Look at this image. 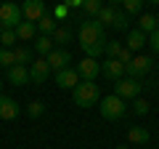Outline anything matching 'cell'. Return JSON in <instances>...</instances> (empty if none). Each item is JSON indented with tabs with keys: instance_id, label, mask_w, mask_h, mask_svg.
<instances>
[{
	"instance_id": "1",
	"label": "cell",
	"mask_w": 159,
	"mask_h": 149,
	"mask_svg": "<svg viewBox=\"0 0 159 149\" xmlns=\"http://www.w3.org/2000/svg\"><path fill=\"white\" fill-rule=\"evenodd\" d=\"M72 99H74V104H77V107L90 109V107H96V104L101 101V91H98V85H96V83L80 80V85L72 91Z\"/></svg>"
},
{
	"instance_id": "2",
	"label": "cell",
	"mask_w": 159,
	"mask_h": 149,
	"mask_svg": "<svg viewBox=\"0 0 159 149\" xmlns=\"http://www.w3.org/2000/svg\"><path fill=\"white\" fill-rule=\"evenodd\" d=\"M96 43H106V35H103V27L96 22V19H88V22L80 24V46L90 48Z\"/></svg>"
},
{
	"instance_id": "3",
	"label": "cell",
	"mask_w": 159,
	"mask_h": 149,
	"mask_svg": "<svg viewBox=\"0 0 159 149\" xmlns=\"http://www.w3.org/2000/svg\"><path fill=\"white\" fill-rule=\"evenodd\" d=\"M101 117L103 120H119V117H125V112H127V104L122 101L119 96H103L101 101Z\"/></svg>"
},
{
	"instance_id": "4",
	"label": "cell",
	"mask_w": 159,
	"mask_h": 149,
	"mask_svg": "<svg viewBox=\"0 0 159 149\" xmlns=\"http://www.w3.org/2000/svg\"><path fill=\"white\" fill-rule=\"evenodd\" d=\"M24 22L21 6L16 3H0V29H16Z\"/></svg>"
},
{
	"instance_id": "5",
	"label": "cell",
	"mask_w": 159,
	"mask_h": 149,
	"mask_svg": "<svg viewBox=\"0 0 159 149\" xmlns=\"http://www.w3.org/2000/svg\"><path fill=\"white\" fill-rule=\"evenodd\" d=\"M143 91V83L141 80H133V77H122V80L114 83V96H119L122 101L127 99H138Z\"/></svg>"
},
{
	"instance_id": "6",
	"label": "cell",
	"mask_w": 159,
	"mask_h": 149,
	"mask_svg": "<svg viewBox=\"0 0 159 149\" xmlns=\"http://www.w3.org/2000/svg\"><path fill=\"white\" fill-rule=\"evenodd\" d=\"M151 67H154L151 56H133V61L125 67V74L133 77V80H138V77H143L146 72H151Z\"/></svg>"
},
{
	"instance_id": "7",
	"label": "cell",
	"mask_w": 159,
	"mask_h": 149,
	"mask_svg": "<svg viewBox=\"0 0 159 149\" xmlns=\"http://www.w3.org/2000/svg\"><path fill=\"white\" fill-rule=\"evenodd\" d=\"M77 74H80V80H88V83H96V77L101 74V61L98 59H82L77 67Z\"/></svg>"
},
{
	"instance_id": "8",
	"label": "cell",
	"mask_w": 159,
	"mask_h": 149,
	"mask_svg": "<svg viewBox=\"0 0 159 149\" xmlns=\"http://www.w3.org/2000/svg\"><path fill=\"white\" fill-rule=\"evenodd\" d=\"M21 13H24V22L37 24L40 19L45 16V3H43V0H27L21 6Z\"/></svg>"
},
{
	"instance_id": "9",
	"label": "cell",
	"mask_w": 159,
	"mask_h": 149,
	"mask_svg": "<svg viewBox=\"0 0 159 149\" xmlns=\"http://www.w3.org/2000/svg\"><path fill=\"white\" fill-rule=\"evenodd\" d=\"M45 61H48V67H51V72H61V69L69 67V61H72V53L64 51V48H53L51 56H48Z\"/></svg>"
},
{
	"instance_id": "10",
	"label": "cell",
	"mask_w": 159,
	"mask_h": 149,
	"mask_svg": "<svg viewBox=\"0 0 159 149\" xmlns=\"http://www.w3.org/2000/svg\"><path fill=\"white\" fill-rule=\"evenodd\" d=\"M101 74L117 83V80L125 77V64L119 61V59H106V61H101Z\"/></svg>"
},
{
	"instance_id": "11",
	"label": "cell",
	"mask_w": 159,
	"mask_h": 149,
	"mask_svg": "<svg viewBox=\"0 0 159 149\" xmlns=\"http://www.w3.org/2000/svg\"><path fill=\"white\" fill-rule=\"evenodd\" d=\"M56 85L64 88V91H74V88L80 85V74H77V69L66 67V69H61V72H56Z\"/></svg>"
},
{
	"instance_id": "12",
	"label": "cell",
	"mask_w": 159,
	"mask_h": 149,
	"mask_svg": "<svg viewBox=\"0 0 159 149\" xmlns=\"http://www.w3.org/2000/svg\"><path fill=\"white\" fill-rule=\"evenodd\" d=\"M48 74H51V67H48L45 59H34L32 64H29V80L32 83H45L48 80Z\"/></svg>"
},
{
	"instance_id": "13",
	"label": "cell",
	"mask_w": 159,
	"mask_h": 149,
	"mask_svg": "<svg viewBox=\"0 0 159 149\" xmlns=\"http://www.w3.org/2000/svg\"><path fill=\"white\" fill-rule=\"evenodd\" d=\"M19 115H21V107H19L13 99L0 96V120H16Z\"/></svg>"
},
{
	"instance_id": "14",
	"label": "cell",
	"mask_w": 159,
	"mask_h": 149,
	"mask_svg": "<svg viewBox=\"0 0 159 149\" xmlns=\"http://www.w3.org/2000/svg\"><path fill=\"white\" fill-rule=\"evenodd\" d=\"M8 83H13V85H27L29 83V67L13 64V67L8 69Z\"/></svg>"
},
{
	"instance_id": "15",
	"label": "cell",
	"mask_w": 159,
	"mask_h": 149,
	"mask_svg": "<svg viewBox=\"0 0 159 149\" xmlns=\"http://www.w3.org/2000/svg\"><path fill=\"white\" fill-rule=\"evenodd\" d=\"M143 46H148V35H143L141 29H133V32L127 35V46H125V48L135 53V51H141Z\"/></svg>"
},
{
	"instance_id": "16",
	"label": "cell",
	"mask_w": 159,
	"mask_h": 149,
	"mask_svg": "<svg viewBox=\"0 0 159 149\" xmlns=\"http://www.w3.org/2000/svg\"><path fill=\"white\" fill-rule=\"evenodd\" d=\"M117 11H119V6H117V3H111V6H103L96 22L101 24L103 29H106V27H111V24H114V16H117Z\"/></svg>"
},
{
	"instance_id": "17",
	"label": "cell",
	"mask_w": 159,
	"mask_h": 149,
	"mask_svg": "<svg viewBox=\"0 0 159 149\" xmlns=\"http://www.w3.org/2000/svg\"><path fill=\"white\" fill-rule=\"evenodd\" d=\"M53 37H48V35H37V40H34V51H37V59L40 56H51V51H53Z\"/></svg>"
},
{
	"instance_id": "18",
	"label": "cell",
	"mask_w": 159,
	"mask_h": 149,
	"mask_svg": "<svg viewBox=\"0 0 159 149\" xmlns=\"http://www.w3.org/2000/svg\"><path fill=\"white\" fill-rule=\"evenodd\" d=\"M138 29H141L143 35H151V32H157V29H159L157 16H151V13H141V16H138Z\"/></svg>"
},
{
	"instance_id": "19",
	"label": "cell",
	"mask_w": 159,
	"mask_h": 149,
	"mask_svg": "<svg viewBox=\"0 0 159 149\" xmlns=\"http://www.w3.org/2000/svg\"><path fill=\"white\" fill-rule=\"evenodd\" d=\"M13 59H16V64H21V67H29V64L34 61V51L32 48H24V46H16L13 48Z\"/></svg>"
},
{
	"instance_id": "20",
	"label": "cell",
	"mask_w": 159,
	"mask_h": 149,
	"mask_svg": "<svg viewBox=\"0 0 159 149\" xmlns=\"http://www.w3.org/2000/svg\"><path fill=\"white\" fill-rule=\"evenodd\" d=\"M127 138H130V144H146L151 136H148V131H146V128L133 125V128H127Z\"/></svg>"
},
{
	"instance_id": "21",
	"label": "cell",
	"mask_w": 159,
	"mask_h": 149,
	"mask_svg": "<svg viewBox=\"0 0 159 149\" xmlns=\"http://www.w3.org/2000/svg\"><path fill=\"white\" fill-rule=\"evenodd\" d=\"M34 35H37V24H32V22H21L16 27V37L19 40H32Z\"/></svg>"
},
{
	"instance_id": "22",
	"label": "cell",
	"mask_w": 159,
	"mask_h": 149,
	"mask_svg": "<svg viewBox=\"0 0 159 149\" xmlns=\"http://www.w3.org/2000/svg\"><path fill=\"white\" fill-rule=\"evenodd\" d=\"M56 27H58V24H56V19H53V16H48V13L37 22V32H40V35H48V37H51V35L56 32Z\"/></svg>"
},
{
	"instance_id": "23",
	"label": "cell",
	"mask_w": 159,
	"mask_h": 149,
	"mask_svg": "<svg viewBox=\"0 0 159 149\" xmlns=\"http://www.w3.org/2000/svg\"><path fill=\"white\" fill-rule=\"evenodd\" d=\"M16 29H0V43H3V48H8V51H13V43H16Z\"/></svg>"
},
{
	"instance_id": "24",
	"label": "cell",
	"mask_w": 159,
	"mask_h": 149,
	"mask_svg": "<svg viewBox=\"0 0 159 149\" xmlns=\"http://www.w3.org/2000/svg\"><path fill=\"white\" fill-rule=\"evenodd\" d=\"M101 0H85V6H82V11L88 13L90 19H98V13H101Z\"/></svg>"
},
{
	"instance_id": "25",
	"label": "cell",
	"mask_w": 159,
	"mask_h": 149,
	"mask_svg": "<svg viewBox=\"0 0 159 149\" xmlns=\"http://www.w3.org/2000/svg\"><path fill=\"white\" fill-rule=\"evenodd\" d=\"M51 37H53V43L61 46V43H69V40H72V32H69V27H56V32H53Z\"/></svg>"
},
{
	"instance_id": "26",
	"label": "cell",
	"mask_w": 159,
	"mask_h": 149,
	"mask_svg": "<svg viewBox=\"0 0 159 149\" xmlns=\"http://www.w3.org/2000/svg\"><path fill=\"white\" fill-rule=\"evenodd\" d=\"M122 48H125V46H122L119 40H109V43H106V59H119Z\"/></svg>"
},
{
	"instance_id": "27",
	"label": "cell",
	"mask_w": 159,
	"mask_h": 149,
	"mask_svg": "<svg viewBox=\"0 0 159 149\" xmlns=\"http://www.w3.org/2000/svg\"><path fill=\"white\" fill-rule=\"evenodd\" d=\"M122 11L125 13H141L143 11V0H122Z\"/></svg>"
},
{
	"instance_id": "28",
	"label": "cell",
	"mask_w": 159,
	"mask_h": 149,
	"mask_svg": "<svg viewBox=\"0 0 159 149\" xmlns=\"http://www.w3.org/2000/svg\"><path fill=\"white\" fill-rule=\"evenodd\" d=\"M13 64H16V59H13V51H8V48H0V67L11 69Z\"/></svg>"
},
{
	"instance_id": "29",
	"label": "cell",
	"mask_w": 159,
	"mask_h": 149,
	"mask_svg": "<svg viewBox=\"0 0 159 149\" xmlns=\"http://www.w3.org/2000/svg\"><path fill=\"white\" fill-rule=\"evenodd\" d=\"M148 109H151V107H148V101H146V99H135V104H133V112H135L138 117L148 115Z\"/></svg>"
},
{
	"instance_id": "30",
	"label": "cell",
	"mask_w": 159,
	"mask_h": 149,
	"mask_svg": "<svg viewBox=\"0 0 159 149\" xmlns=\"http://www.w3.org/2000/svg\"><path fill=\"white\" fill-rule=\"evenodd\" d=\"M127 24H130V19H127L125 11H117V16H114V29H127Z\"/></svg>"
},
{
	"instance_id": "31",
	"label": "cell",
	"mask_w": 159,
	"mask_h": 149,
	"mask_svg": "<svg viewBox=\"0 0 159 149\" xmlns=\"http://www.w3.org/2000/svg\"><path fill=\"white\" fill-rule=\"evenodd\" d=\"M43 112H45V104H43V101H32V104L27 107V115H29V117H40Z\"/></svg>"
},
{
	"instance_id": "32",
	"label": "cell",
	"mask_w": 159,
	"mask_h": 149,
	"mask_svg": "<svg viewBox=\"0 0 159 149\" xmlns=\"http://www.w3.org/2000/svg\"><path fill=\"white\" fill-rule=\"evenodd\" d=\"M66 16H69V8L58 3V6L53 8V19H56V22H61V19H66Z\"/></svg>"
},
{
	"instance_id": "33",
	"label": "cell",
	"mask_w": 159,
	"mask_h": 149,
	"mask_svg": "<svg viewBox=\"0 0 159 149\" xmlns=\"http://www.w3.org/2000/svg\"><path fill=\"white\" fill-rule=\"evenodd\" d=\"M148 46H151V51H154V53H159V29L148 35Z\"/></svg>"
},
{
	"instance_id": "34",
	"label": "cell",
	"mask_w": 159,
	"mask_h": 149,
	"mask_svg": "<svg viewBox=\"0 0 159 149\" xmlns=\"http://www.w3.org/2000/svg\"><path fill=\"white\" fill-rule=\"evenodd\" d=\"M119 61H122V64L127 67V64L133 61V51H127V48H122V53H119Z\"/></svg>"
},
{
	"instance_id": "35",
	"label": "cell",
	"mask_w": 159,
	"mask_h": 149,
	"mask_svg": "<svg viewBox=\"0 0 159 149\" xmlns=\"http://www.w3.org/2000/svg\"><path fill=\"white\" fill-rule=\"evenodd\" d=\"M82 6H85V0H69V3H66L69 11H77V8H82Z\"/></svg>"
},
{
	"instance_id": "36",
	"label": "cell",
	"mask_w": 159,
	"mask_h": 149,
	"mask_svg": "<svg viewBox=\"0 0 159 149\" xmlns=\"http://www.w3.org/2000/svg\"><path fill=\"white\" fill-rule=\"evenodd\" d=\"M0 96H3V83H0Z\"/></svg>"
},
{
	"instance_id": "37",
	"label": "cell",
	"mask_w": 159,
	"mask_h": 149,
	"mask_svg": "<svg viewBox=\"0 0 159 149\" xmlns=\"http://www.w3.org/2000/svg\"><path fill=\"white\" fill-rule=\"evenodd\" d=\"M117 149H127V147H122V144H119V147H117Z\"/></svg>"
},
{
	"instance_id": "38",
	"label": "cell",
	"mask_w": 159,
	"mask_h": 149,
	"mask_svg": "<svg viewBox=\"0 0 159 149\" xmlns=\"http://www.w3.org/2000/svg\"><path fill=\"white\" fill-rule=\"evenodd\" d=\"M157 24H159V13H157Z\"/></svg>"
}]
</instances>
